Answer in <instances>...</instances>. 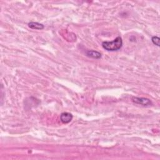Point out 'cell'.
I'll use <instances>...</instances> for the list:
<instances>
[{"mask_svg":"<svg viewBox=\"0 0 160 160\" xmlns=\"http://www.w3.org/2000/svg\"><path fill=\"white\" fill-rule=\"evenodd\" d=\"M86 55L88 57L95 58V59H100L101 57V54L100 53L94 50H88L86 52Z\"/></svg>","mask_w":160,"mask_h":160,"instance_id":"cell-5","label":"cell"},{"mask_svg":"<svg viewBox=\"0 0 160 160\" xmlns=\"http://www.w3.org/2000/svg\"><path fill=\"white\" fill-rule=\"evenodd\" d=\"M28 26L33 30H41L44 29L45 26L41 23H39L38 22H30L28 23Z\"/></svg>","mask_w":160,"mask_h":160,"instance_id":"cell-4","label":"cell"},{"mask_svg":"<svg viewBox=\"0 0 160 160\" xmlns=\"http://www.w3.org/2000/svg\"><path fill=\"white\" fill-rule=\"evenodd\" d=\"M151 41L154 45L159 46V41L160 39L158 36H153L151 38Z\"/></svg>","mask_w":160,"mask_h":160,"instance_id":"cell-6","label":"cell"},{"mask_svg":"<svg viewBox=\"0 0 160 160\" xmlns=\"http://www.w3.org/2000/svg\"><path fill=\"white\" fill-rule=\"evenodd\" d=\"M123 46V40L122 37L118 36L112 41H104L102 46L105 50L108 51H115L119 50Z\"/></svg>","mask_w":160,"mask_h":160,"instance_id":"cell-1","label":"cell"},{"mask_svg":"<svg viewBox=\"0 0 160 160\" xmlns=\"http://www.w3.org/2000/svg\"><path fill=\"white\" fill-rule=\"evenodd\" d=\"M73 115L71 113L67 112L61 113L60 116V119L61 122L64 124H68L71 122V120L73 119Z\"/></svg>","mask_w":160,"mask_h":160,"instance_id":"cell-3","label":"cell"},{"mask_svg":"<svg viewBox=\"0 0 160 160\" xmlns=\"http://www.w3.org/2000/svg\"><path fill=\"white\" fill-rule=\"evenodd\" d=\"M132 101L135 103L144 106H150L152 105L151 101H150V100L145 98H138V97H134V98H133Z\"/></svg>","mask_w":160,"mask_h":160,"instance_id":"cell-2","label":"cell"}]
</instances>
